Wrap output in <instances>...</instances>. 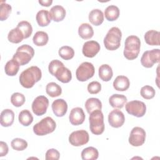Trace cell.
<instances>
[{"mask_svg": "<svg viewBox=\"0 0 160 160\" xmlns=\"http://www.w3.org/2000/svg\"><path fill=\"white\" fill-rule=\"evenodd\" d=\"M26 101L24 94L20 92H14L11 96V102L15 107H21Z\"/></svg>", "mask_w": 160, "mask_h": 160, "instance_id": "cell-38", "label": "cell"}, {"mask_svg": "<svg viewBox=\"0 0 160 160\" xmlns=\"http://www.w3.org/2000/svg\"><path fill=\"white\" fill-rule=\"evenodd\" d=\"M112 85L115 90L118 91H124L129 88L130 82L126 76H118L114 79Z\"/></svg>", "mask_w": 160, "mask_h": 160, "instance_id": "cell-19", "label": "cell"}, {"mask_svg": "<svg viewBox=\"0 0 160 160\" xmlns=\"http://www.w3.org/2000/svg\"><path fill=\"white\" fill-rule=\"evenodd\" d=\"M54 76L62 83H68L72 79L71 71L64 66H60L55 72Z\"/></svg>", "mask_w": 160, "mask_h": 160, "instance_id": "cell-17", "label": "cell"}, {"mask_svg": "<svg viewBox=\"0 0 160 160\" xmlns=\"http://www.w3.org/2000/svg\"><path fill=\"white\" fill-rule=\"evenodd\" d=\"M14 120V113L10 109H5L1 113L0 122L3 127L11 126Z\"/></svg>", "mask_w": 160, "mask_h": 160, "instance_id": "cell-18", "label": "cell"}, {"mask_svg": "<svg viewBox=\"0 0 160 160\" xmlns=\"http://www.w3.org/2000/svg\"><path fill=\"white\" fill-rule=\"evenodd\" d=\"M9 149L7 143L4 141L0 142V157H3L7 155Z\"/></svg>", "mask_w": 160, "mask_h": 160, "instance_id": "cell-44", "label": "cell"}, {"mask_svg": "<svg viewBox=\"0 0 160 160\" xmlns=\"http://www.w3.org/2000/svg\"><path fill=\"white\" fill-rule=\"evenodd\" d=\"M56 128V122L49 116L42 119L33 126V132L38 136H44L52 132Z\"/></svg>", "mask_w": 160, "mask_h": 160, "instance_id": "cell-5", "label": "cell"}, {"mask_svg": "<svg viewBox=\"0 0 160 160\" xmlns=\"http://www.w3.org/2000/svg\"><path fill=\"white\" fill-rule=\"evenodd\" d=\"M49 106V100L44 96L36 97L32 103V110L35 115L40 116L44 114Z\"/></svg>", "mask_w": 160, "mask_h": 160, "instance_id": "cell-12", "label": "cell"}, {"mask_svg": "<svg viewBox=\"0 0 160 160\" xmlns=\"http://www.w3.org/2000/svg\"><path fill=\"white\" fill-rule=\"evenodd\" d=\"M8 39L9 42L18 44L19 43L24 39V34L22 31L18 28H15L12 29L8 33Z\"/></svg>", "mask_w": 160, "mask_h": 160, "instance_id": "cell-30", "label": "cell"}, {"mask_svg": "<svg viewBox=\"0 0 160 160\" xmlns=\"http://www.w3.org/2000/svg\"><path fill=\"white\" fill-rule=\"evenodd\" d=\"M34 55V49L28 44H23L17 49L12 58L18 61L20 66H24L31 60Z\"/></svg>", "mask_w": 160, "mask_h": 160, "instance_id": "cell-6", "label": "cell"}, {"mask_svg": "<svg viewBox=\"0 0 160 160\" xmlns=\"http://www.w3.org/2000/svg\"><path fill=\"white\" fill-rule=\"evenodd\" d=\"M50 14L52 19L55 22H59L62 21L66 16V10L61 5H56L50 9Z\"/></svg>", "mask_w": 160, "mask_h": 160, "instance_id": "cell-21", "label": "cell"}, {"mask_svg": "<svg viewBox=\"0 0 160 160\" xmlns=\"http://www.w3.org/2000/svg\"><path fill=\"white\" fill-rule=\"evenodd\" d=\"M42 77V72L38 66H32L23 71L19 78L21 85L27 89L33 87L34 84L38 82Z\"/></svg>", "mask_w": 160, "mask_h": 160, "instance_id": "cell-1", "label": "cell"}, {"mask_svg": "<svg viewBox=\"0 0 160 160\" xmlns=\"http://www.w3.org/2000/svg\"><path fill=\"white\" fill-rule=\"evenodd\" d=\"M125 121V117L123 112L117 109L111 111L108 115V122L111 126L118 128L121 127Z\"/></svg>", "mask_w": 160, "mask_h": 160, "instance_id": "cell-13", "label": "cell"}, {"mask_svg": "<svg viewBox=\"0 0 160 160\" xmlns=\"http://www.w3.org/2000/svg\"><path fill=\"white\" fill-rule=\"evenodd\" d=\"M39 3L42 6H45V7H49V6L51 5L52 3V0H39Z\"/></svg>", "mask_w": 160, "mask_h": 160, "instance_id": "cell-45", "label": "cell"}, {"mask_svg": "<svg viewBox=\"0 0 160 160\" xmlns=\"http://www.w3.org/2000/svg\"><path fill=\"white\" fill-rule=\"evenodd\" d=\"M18 119L22 126H28L32 122L33 116L29 110L24 109L19 112Z\"/></svg>", "mask_w": 160, "mask_h": 160, "instance_id": "cell-34", "label": "cell"}, {"mask_svg": "<svg viewBox=\"0 0 160 160\" xmlns=\"http://www.w3.org/2000/svg\"><path fill=\"white\" fill-rule=\"evenodd\" d=\"M119 9L115 5L108 6L104 11L106 19L109 21H116L119 16Z\"/></svg>", "mask_w": 160, "mask_h": 160, "instance_id": "cell-27", "label": "cell"}, {"mask_svg": "<svg viewBox=\"0 0 160 160\" xmlns=\"http://www.w3.org/2000/svg\"><path fill=\"white\" fill-rule=\"evenodd\" d=\"M60 153L56 149H48L45 155V158L46 160H58L59 159Z\"/></svg>", "mask_w": 160, "mask_h": 160, "instance_id": "cell-43", "label": "cell"}, {"mask_svg": "<svg viewBox=\"0 0 160 160\" xmlns=\"http://www.w3.org/2000/svg\"><path fill=\"white\" fill-rule=\"evenodd\" d=\"M113 76V72L111 67L106 64H102L99 68V77L103 81L108 82L110 81Z\"/></svg>", "mask_w": 160, "mask_h": 160, "instance_id": "cell-26", "label": "cell"}, {"mask_svg": "<svg viewBox=\"0 0 160 160\" xmlns=\"http://www.w3.org/2000/svg\"><path fill=\"white\" fill-rule=\"evenodd\" d=\"M100 51V45L96 41H88L84 43L82 46V54L88 58L94 57Z\"/></svg>", "mask_w": 160, "mask_h": 160, "instance_id": "cell-14", "label": "cell"}, {"mask_svg": "<svg viewBox=\"0 0 160 160\" xmlns=\"http://www.w3.org/2000/svg\"><path fill=\"white\" fill-rule=\"evenodd\" d=\"M36 19L39 26L45 27L49 25L52 18L50 12L48 11L41 9L36 14Z\"/></svg>", "mask_w": 160, "mask_h": 160, "instance_id": "cell-20", "label": "cell"}, {"mask_svg": "<svg viewBox=\"0 0 160 160\" xmlns=\"http://www.w3.org/2000/svg\"><path fill=\"white\" fill-rule=\"evenodd\" d=\"M125 109L127 112L137 118L144 116L146 112V106L142 101L134 100L126 104Z\"/></svg>", "mask_w": 160, "mask_h": 160, "instance_id": "cell-8", "label": "cell"}, {"mask_svg": "<svg viewBox=\"0 0 160 160\" xmlns=\"http://www.w3.org/2000/svg\"><path fill=\"white\" fill-rule=\"evenodd\" d=\"M127 102V98L122 94H114L109 98L110 105L114 108L121 109L124 107Z\"/></svg>", "mask_w": 160, "mask_h": 160, "instance_id": "cell-22", "label": "cell"}, {"mask_svg": "<svg viewBox=\"0 0 160 160\" xmlns=\"http://www.w3.org/2000/svg\"><path fill=\"white\" fill-rule=\"evenodd\" d=\"M49 40V37L48 34L44 31H38L35 33L33 36L32 41L33 43L37 46H45Z\"/></svg>", "mask_w": 160, "mask_h": 160, "instance_id": "cell-32", "label": "cell"}, {"mask_svg": "<svg viewBox=\"0 0 160 160\" xmlns=\"http://www.w3.org/2000/svg\"><path fill=\"white\" fill-rule=\"evenodd\" d=\"M94 67L92 63L83 62L77 68L76 76L78 81L84 82L91 78L94 76Z\"/></svg>", "mask_w": 160, "mask_h": 160, "instance_id": "cell-7", "label": "cell"}, {"mask_svg": "<svg viewBox=\"0 0 160 160\" xmlns=\"http://www.w3.org/2000/svg\"><path fill=\"white\" fill-rule=\"evenodd\" d=\"M89 136L85 130H78L73 131L69 136V142L74 146H83L88 142Z\"/></svg>", "mask_w": 160, "mask_h": 160, "instance_id": "cell-11", "label": "cell"}, {"mask_svg": "<svg viewBox=\"0 0 160 160\" xmlns=\"http://www.w3.org/2000/svg\"><path fill=\"white\" fill-rule=\"evenodd\" d=\"M141 41L139 38L134 35L128 36L125 40L123 54L128 60H133L138 58L140 52Z\"/></svg>", "mask_w": 160, "mask_h": 160, "instance_id": "cell-2", "label": "cell"}, {"mask_svg": "<svg viewBox=\"0 0 160 160\" xmlns=\"http://www.w3.org/2000/svg\"><path fill=\"white\" fill-rule=\"evenodd\" d=\"M101 90V84L98 81H92L88 85V91L91 94L99 93Z\"/></svg>", "mask_w": 160, "mask_h": 160, "instance_id": "cell-41", "label": "cell"}, {"mask_svg": "<svg viewBox=\"0 0 160 160\" xmlns=\"http://www.w3.org/2000/svg\"><path fill=\"white\" fill-rule=\"evenodd\" d=\"M146 140V132L142 128L134 127L132 129L128 141L129 144L135 147L142 146Z\"/></svg>", "mask_w": 160, "mask_h": 160, "instance_id": "cell-10", "label": "cell"}, {"mask_svg": "<svg viewBox=\"0 0 160 160\" xmlns=\"http://www.w3.org/2000/svg\"><path fill=\"white\" fill-rule=\"evenodd\" d=\"M140 93L141 96L144 99H151L154 97L156 92L152 86L149 85H146L141 88Z\"/></svg>", "mask_w": 160, "mask_h": 160, "instance_id": "cell-39", "label": "cell"}, {"mask_svg": "<svg viewBox=\"0 0 160 160\" xmlns=\"http://www.w3.org/2000/svg\"><path fill=\"white\" fill-rule=\"evenodd\" d=\"M59 56L64 60H69L74 56V49L68 46H64L59 48L58 51Z\"/></svg>", "mask_w": 160, "mask_h": 160, "instance_id": "cell-35", "label": "cell"}, {"mask_svg": "<svg viewBox=\"0 0 160 160\" xmlns=\"http://www.w3.org/2000/svg\"><path fill=\"white\" fill-rule=\"evenodd\" d=\"M159 31L156 30H149L144 34V40L146 42L151 46H159Z\"/></svg>", "mask_w": 160, "mask_h": 160, "instance_id": "cell-24", "label": "cell"}, {"mask_svg": "<svg viewBox=\"0 0 160 160\" xmlns=\"http://www.w3.org/2000/svg\"><path fill=\"white\" fill-rule=\"evenodd\" d=\"M89 21L94 26H99L104 21V14L99 9H94L89 14Z\"/></svg>", "mask_w": 160, "mask_h": 160, "instance_id": "cell-23", "label": "cell"}, {"mask_svg": "<svg viewBox=\"0 0 160 160\" xmlns=\"http://www.w3.org/2000/svg\"><path fill=\"white\" fill-rule=\"evenodd\" d=\"M85 108L87 112L90 114L95 110H101L102 103L101 101L98 98H91L86 100L85 102Z\"/></svg>", "mask_w": 160, "mask_h": 160, "instance_id": "cell-29", "label": "cell"}, {"mask_svg": "<svg viewBox=\"0 0 160 160\" xmlns=\"http://www.w3.org/2000/svg\"><path fill=\"white\" fill-rule=\"evenodd\" d=\"M89 128L95 135H100L104 131V116L101 110L98 109L89 114Z\"/></svg>", "mask_w": 160, "mask_h": 160, "instance_id": "cell-4", "label": "cell"}, {"mask_svg": "<svg viewBox=\"0 0 160 160\" xmlns=\"http://www.w3.org/2000/svg\"><path fill=\"white\" fill-rule=\"evenodd\" d=\"M122 32L117 27L111 28L107 32L104 39L105 48L109 51H114L118 49L121 45Z\"/></svg>", "mask_w": 160, "mask_h": 160, "instance_id": "cell-3", "label": "cell"}, {"mask_svg": "<svg viewBox=\"0 0 160 160\" xmlns=\"http://www.w3.org/2000/svg\"><path fill=\"white\" fill-rule=\"evenodd\" d=\"M78 34L82 39H90L94 35L93 28L88 23H82L79 26L78 28Z\"/></svg>", "mask_w": 160, "mask_h": 160, "instance_id": "cell-25", "label": "cell"}, {"mask_svg": "<svg viewBox=\"0 0 160 160\" xmlns=\"http://www.w3.org/2000/svg\"><path fill=\"white\" fill-rule=\"evenodd\" d=\"M160 56V50L159 49H153L152 50L145 51L141 58V63L142 66L146 68H150L155 63L159 62Z\"/></svg>", "mask_w": 160, "mask_h": 160, "instance_id": "cell-9", "label": "cell"}, {"mask_svg": "<svg viewBox=\"0 0 160 160\" xmlns=\"http://www.w3.org/2000/svg\"><path fill=\"white\" fill-rule=\"evenodd\" d=\"M46 93L52 98L59 96L62 93V89L59 85L54 82H49L46 87Z\"/></svg>", "mask_w": 160, "mask_h": 160, "instance_id": "cell-33", "label": "cell"}, {"mask_svg": "<svg viewBox=\"0 0 160 160\" xmlns=\"http://www.w3.org/2000/svg\"><path fill=\"white\" fill-rule=\"evenodd\" d=\"M17 27L22 31V32L24 34V39L28 38L32 32V28L31 24L26 21H20Z\"/></svg>", "mask_w": 160, "mask_h": 160, "instance_id": "cell-36", "label": "cell"}, {"mask_svg": "<svg viewBox=\"0 0 160 160\" xmlns=\"http://www.w3.org/2000/svg\"><path fill=\"white\" fill-rule=\"evenodd\" d=\"M11 147L16 151H23L28 147V142L26 140L21 138H14L11 142Z\"/></svg>", "mask_w": 160, "mask_h": 160, "instance_id": "cell-37", "label": "cell"}, {"mask_svg": "<svg viewBox=\"0 0 160 160\" xmlns=\"http://www.w3.org/2000/svg\"><path fill=\"white\" fill-rule=\"evenodd\" d=\"M69 122L74 126L82 124L85 120V114L81 108L76 107L71 109L69 116Z\"/></svg>", "mask_w": 160, "mask_h": 160, "instance_id": "cell-15", "label": "cell"}, {"mask_svg": "<svg viewBox=\"0 0 160 160\" xmlns=\"http://www.w3.org/2000/svg\"><path fill=\"white\" fill-rule=\"evenodd\" d=\"M64 66V64L58 60V59H54V60H52L51 61L49 64V66H48V70H49V72H50V74L52 76L54 75V73L56 72V71L60 67V66Z\"/></svg>", "mask_w": 160, "mask_h": 160, "instance_id": "cell-42", "label": "cell"}, {"mask_svg": "<svg viewBox=\"0 0 160 160\" xmlns=\"http://www.w3.org/2000/svg\"><path fill=\"white\" fill-rule=\"evenodd\" d=\"M20 64L13 58L8 61L4 67L5 73L9 76H14L19 71Z\"/></svg>", "mask_w": 160, "mask_h": 160, "instance_id": "cell-28", "label": "cell"}, {"mask_svg": "<svg viewBox=\"0 0 160 160\" xmlns=\"http://www.w3.org/2000/svg\"><path fill=\"white\" fill-rule=\"evenodd\" d=\"M98 151L94 147H88L81 152V158L83 160H96L98 158Z\"/></svg>", "mask_w": 160, "mask_h": 160, "instance_id": "cell-31", "label": "cell"}, {"mask_svg": "<svg viewBox=\"0 0 160 160\" xmlns=\"http://www.w3.org/2000/svg\"><path fill=\"white\" fill-rule=\"evenodd\" d=\"M12 7L9 4L6 3L4 1H1V14L0 19L1 21H5L8 19L9 14L11 12Z\"/></svg>", "mask_w": 160, "mask_h": 160, "instance_id": "cell-40", "label": "cell"}, {"mask_svg": "<svg viewBox=\"0 0 160 160\" xmlns=\"http://www.w3.org/2000/svg\"><path fill=\"white\" fill-rule=\"evenodd\" d=\"M53 113L57 117L64 116L68 111V104L65 100L57 99L54 100L51 105Z\"/></svg>", "mask_w": 160, "mask_h": 160, "instance_id": "cell-16", "label": "cell"}]
</instances>
